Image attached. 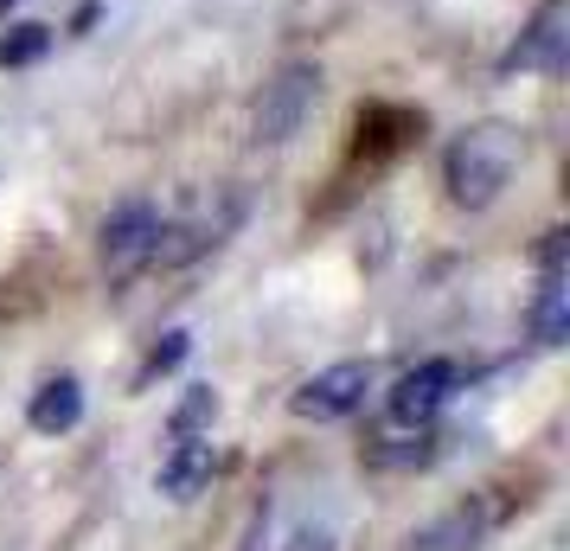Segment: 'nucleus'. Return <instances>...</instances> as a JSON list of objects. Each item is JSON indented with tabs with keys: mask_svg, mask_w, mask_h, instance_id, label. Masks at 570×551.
Instances as JSON below:
<instances>
[{
	"mask_svg": "<svg viewBox=\"0 0 570 551\" xmlns=\"http://www.w3.org/2000/svg\"><path fill=\"white\" fill-rule=\"evenodd\" d=\"M519 160H525V141L519 129L507 122H474L449 141V155H442V186H449V199L462 211H488L507 186H513Z\"/></svg>",
	"mask_w": 570,
	"mask_h": 551,
	"instance_id": "nucleus-1",
	"label": "nucleus"
},
{
	"mask_svg": "<svg viewBox=\"0 0 570 551\" xmlns=\"http://www.w3.org/2000/svg\"><path fill=\"white\" fill-rule=\"evenodd\" d=\"M321 104V65L314 58H288L269 71V83L257 90V104H250V141L257 148H283L302 135V122L314 116Z\"/></svg>",
	"mask_w": 570,
	"mask_h": 551,
	"instance_id": "nucleus-2",
	"label": "nucleus"
},
{
	"mask_svg": "<svg viewBox=\"0 0 570 551\" xmlns=\"http://www.w3.org/2000/svg\"><path fill=\"white\" fill-rule=\"evenodd\" d=\"M155 237H160L155 199H122V206H109L104 225H97V250H104L109 283H129L135 269H148V263H155Z\"/></svg>",
	"mask_w": 570,
	"mask_h": 551,
	"instance_id": "nucleus-3",
	"label": "nucleus"
},
{
	"mask_svg": "<svg viewBox=\"0 0 570 551\" xmlns=\"http://www.w3.org/2000/svg\"><path fill=\"white\" fill-rule=\"evenodd\" d=\"M372 385H379V366H372V360H340V366L302 378L295 397H288V411H295L302 423H340V417L360 411Z\"/></svg>",
	"mask_w": 570,
	"mask_h": 551,
	"instance_id": "nucleus-4",
	"label": "nucleus"
},
{
	"mask_svg": "<svg viewBox=\"0 0 570 551\" xmlns=\"http://www.w3.org/2000/svg\"><path fill=\"white\" fill-rule=\"evenodd\" d=\"M455 385H462V366L455 360H416L385 392V417L404 423V430H430L442 417V404L455 397Z\"/></svg>",
	"mask_w": 570,
	"mask_h": 551,
	"instance_id": "nucleus-5",
	"label": "nucleus"
},
{
	"mask_svg": "<svg viewBox=\"0 0 570 551\" xmlns=\"http://www.w3.org/2000/svg\"><path fill=\"white\" fill-rule=\"evenodd\" d=\"M570 65V0H544L539 13L525 20V32L513 39V52L500 58V71H544L564 78Z\"/></svg>",
	"mask_w": 570,
	"mask_h": 551,
	"instance_id": "nucleus-6",
	"label": "nucleus"
},
{
	"mask_svg": "<svg viewBox=\"0 0 570 551\" xmlns=\"http://www.w3.org/2000/svg\"><path fill=\"white\" fill-rule=\"evenodd\" d=\"M488 525H493V506H488V500H462V506H449L442 520L416 525L411 539H404V551H481Z\"/></svg>",
	"mask_w": 570,
	"mask_h": 551,
	"instance_id": "nucleus-7",
	"label": "nucleus"
},
{
	"mask_svg": "<svg viewBox=\"0 0 570 551\" xmlns=\"http://www.w3.org/2000/svg\"><path fill=\"white\" fill-rule=\"evenodd\" d=\"M212 474H218V455H212L206 436H174V449L160 455V474L155 488L167 500H199L212 488Z\"/></svg>",
	"mask_w": 570,
	"mask_h": 551,
	"instance_id": "nucleus-8",
	"label": "nucleus"
},
{
	"mask_svg": "<svg viewBox=\"0 0 570 551\" xmlns=\"http://www.w3.org/2000/svg\"><path fill=\"white\" fill-rule=\"evenodd\" d=\"M27 423L39 430V436H65V430H78L83 423V385L71 378V372L46 378V385L32 392V404H27Z\"/></svg>",
	"mask_w": 570,
	"mask_h": 551,
	"instance_id": "nucleus-9",
	"label": "nucleus"
},
{
	"mask_svg": "<svg viewBox=\"0 0 570 551\" xmlns=\"http://www.w3.org/2000/svg\"><path fill=\"white\" fill-rule=\"evenodd\" d=\"M532 341L539 346H564L570 341V289H564V269H544L539 295H532Z\"/></svg>",
	"mask_w": 570,
	"mask_h": 551,
	"instance_id": "nucleus-10",
	"label": "nucleus"
},
{
	"mask_svg": "<svg viewBox=\"0 0 570 551\" xmlns=\"http://www.w3.org/2000/svg\"><path fill=\"white\" fill-rule=\"evenodd\" d=\"M46 52H52V27H39V20H13L0 32V71H27Z\"/></svg>",
	"mask_w": 570,
	"mask_h": 551,
	"instance_id": "nucleus-11",
	"label": "nucleus"
},
{
	"mask_svg": "<svg viewBox=\"0 0 570 551\" xmlns=\"http://www.w3.org/2000/svg\"><path fill=\"white\" fill-rule=\"evenodd\" d=\"M193 353V334L186 327H167L155 346H148V360H141V372H135V392H148L155 378H167V372H180V360Z\"/></svg>",
	"mask_w": 570,
	"mask_h": 551,
	"instance_id": "nucleus-12",
	"label": "nucleus"
},
{
	"mask_svg": "<svg viewBox=\"0 0 570 551\" xmlns=\"http://www.w3.org/2000/svg\"><path fill=\"white\" fill-rule=\"evenodd\" d=\"M212 417H218V392H212V385H193V392H186V404L167 417V430H174V436H199Z\"/></svg>",
	"mask_w": 570,
	"mask_h": 551,
	"instance_id": "nucleus-13",
	"label": "nucleus"
},
{
	"mask_svg": "<svg viewBox=\"0 0 570 551\" xmlns=\"http://www.w3.org/2000/svg\"><path fill=\"white\" fill-rule=\"evenodd\" d=\"M564 250H570V232H544L539 263H544V269H564Z\"/></svg>",
	"mask_w": 570,
	"mask_h": 551,
	"instance_id": "nucleus-14",
	"label": "nucleus"
},
{
	"mask_svg": "<svg viewBox=\"0 0 570 551\" xmlns=\"http://www.w3.org/2000/svg\"><path fill=\"white\" fill-rule=\"evenodd\" d=\"M263 532H269V500L257 506V520H250V532H244V551H263Z\"/></svg>",
	"mask_w": 570,
	"mask_h": 551,
	"instance_id": "nucleus-15",
	"label": "nucleus"
},
{
	"mask_svg": "<svg viewBox=\"0 0 570 551\" xmlns=\"http://www.w3.org/2000/svg\"><path fill=\"white\" fill-rule=\"evenodd\" d=\"M283 551H334V539H327V532H302V539H288Z\"/></svg>",
	"mask_w": 570,
	"mask_h": 551,
	"instance_id": "nucleus-16",
	"label": "nucleus"
},
{
	"mask_svg": "<svg viewBox=\"0 0 570 551\" xmlns=\"http://www.w3.org/2000/svg\"><path fill=\"white\" fill-rule=\"evenodd\" d=\"M7 7H13V0H0V13H7Z\"/></svg>",
	"mask_w": 570,
	"mask_h": 551,
	"instance_id": "nucleus-17",
	"label": "nucleus"
}]
</instances>
